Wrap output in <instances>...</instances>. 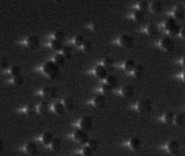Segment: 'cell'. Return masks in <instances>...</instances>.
I'll return each mask as SVG.
<instances>
[{
  "label": "cell",
  "instance_id": "5b68a950",
  "mask_svg": "<svg viewBox=\"0 0 185 156\" xmlns=\"http://www.w3.org/2000/svg\"><path fill=\"white\" fill-rule=\"evenodd\" d=\"M120 42L123 47L127 48H131L133 47L134 42L131 37L127 35H122L120 39Z\"/></svg>",
  "mask_w": 185,
  "mask_h": 156
},
{
  "label": "cell",
  "instance_id": "836d02e7",
  "mask_svg": "<svg viewBox=\"0 0 185 156\" xmlns=\"http://www.w3.org/2000/svg\"><path fill=\"white\" fill-rule=\"evenodd\" d=\"M134 18L137 21H142L145 18V13L140 10H136L134 14Z\"/></svg>",
  "mask_w": 185,
  "mask_h": 156
},
{
  "label": "cell",
  "instance_id": "e0dca14e",
  "mask_svg": "<svg viewBox=\"0 0 185 156\" xmlns=\"http://www.w3.org/2000/svg\"><path fill=\"white\" fill-rule=\"evenodd\" d=\"M151 9L156 14H159L162 12L163 7L162 3L158 1H154L151 4Z\"/></svg>",
  "mask_w": 185,
  "mask_h": 156
},
{
  "label": "cell",
  "instance_id": "4dcf8cb0",
  "mask_svg": "<svg viewBox=\"0 0 185 156\" xmlns=\"http://www.w3.org/2000/svg\"><path fill=\"white\" fill-rule=\"evenodd\" d=\"M65 58L63 55L57 54L55 56V63L59 67L63 66L64 63Z\"/></svg>",
  "mask_w": 185,
  "mask_h": 156
},
{
  "label": "cell",
  "instance_id": "277c9868",
  "mask_svg": "<svg viewBox=\"0 0 185 156\" xmlns=\"http://www.w3.org/2000/svg\"><path fill=\"white\" fill-rule=\"evenodd\" d=\"M92 121L91 118L89 116H84L83 117L80 122V127L81 129L83 131H88L92 127Z\"/></svg>",
  "mask_w": 185,
  "mask_h": 156
},
{
  "label": "cell",
  "instance_id": "681fc988",
  "mask_svg": "<svg viewBox=\"0 0 185 156\" xmlns=\"http://www.w3.org/2000/svg\"><path fill=\"white\" fill-rule=\"evenodd\" d=\"M72 156H82L81 154H74Z\"/></svg>",
  "mask_w": 185,
  "mask_h": 156
},
{
  "label": "cell",
  "instance_id": "9c48e42d",
  "mask_svg": "<svg viewBox=\"0 0 185 156\" xmlns=\"http://www.w3.org/2000/svg\"><path fill=\"white\" fill-rule=\"evenodd\" d=\"M175 18L178 20H181L185 17V7L183 5H179L176 8L174 12Z\"/></svg>",
  "mask_w": 185,
  "mask_h": 156
},
{
  "label": "cell",
  "instance_id": "d590c367",
  "mask_svg": "<svg viewBox=\"0 0 185 156\" xmlns=\"http://www.w3.org/2000/svg\"><path fill=\"white\" fill-rule=\"evenodd\" d=\"M55 39H57L58 41L61 42L62 43L65 41V35H64L63 32H61V31H58V32L55 33Z\"/></svg>",
  "mask_w": 185,
  "mask_h": 156
},
{
  "label": "cell",
  "instance_id": "7402d4cb",
  "mask_svg": "<svg viewBox=\"0 0 185 156\" xmlns=\"http://www.w3.org/2000/svg\"><path fill=\"white\" fill-rule=\"evenodd\" d=\"M51 145L52 149L54 151L57 152V151L60 150L61 148H62V141H61V139L55 138L54 139V140L52 141Z\"/></svg>",
  "mask_w": 185,
  "mask_h": 156
},
{
  "label": "cell",
  "instance_id": "d6a6232c",
  "mask_svg": "<svg viewBox=\"0 0 185 156\" xmlns=\"http://www.w3.org/2000/svg\"><path fill=\"white\" fill-rule=\"evenodd\" d=\"M113 88L112 87L108 85V84H105L102 86V93L104 95L110 96L113 93Z\"/></svg>",
  "mask_w": 185,
  "mask_h": 156
},
{
  "label": "cell",
  "instance_id": "d6986e66",
  "mask_svg": "<svg viewBox=\"0 0 185 156\" xmlns=\"http://www.w3.org/2000/svg\"><path fill=\"white\" fill-rule=\"evenodd\" d=\"M107 83L112 87L113 88H116L118 86V80L117 78L114 75H109L107 78Z\"/></svg>",
  "mask_w": 185,
  "mask_h": 156
},
{
  "label": "cell",
  "instance_id": "f1b7e54d",
  "mask_svg": "<svg viewBox=\"0 0 185 156\" xmlns=\"http://www.w3.org/2000/svg\"><path fill=\"white\" fill-rule=\"evenodd\" d=\"M38 110L39 113L42 115L46 114L48 111V103L47 102H42L39 107Z\"/></svg>",
  "mask_w": 185,
  "mask_h": 156
},
{
  "label": "cell",
  "instance_id": "7dc6e473",
  "mask_svg": "<svg viewBox=\"0 0 185 156\" xmlns=\"http://www.w3.org/2000/svg\"><path fill=\"white\" fill-rule=\"evenodd\" d=\"M0 148H1V151H2L3 149V142L1 141V143H0Z\"/></svg>",
  "mask_w": 185,
  "mask_h": 156
},
{
  "label": "cell",
  "instance_id": "c3c4849f",
  "mask_svg": "<svg viewBox=\"0 0 185 156\" xmlns=\"http://www.w3.org/2000/svg\"><path fill=\"white\" fill-rule=\"evenodd\" d=\"M183 67H184V68L185 69V55L183 57Z\"/></svg>",
  "mask_w": 185,
  "mask_h": 156
},
{
  "label": "cell",
  "instance_id": "7a4b0ae2",
  "mask_svg": "<svg viewBox=\"0 0 185 156\" xmlns=\"http://www.w3.org/2000/svg\"><path fill=\"white\" fill-rule=\"evenodd\" d=\"M153 104L152 102L149 100L145 99L139 102L137 105V108L138 111L142 113H147L151 111Z\"/></svg>",
  "mask_w": 185,
  "mask_h": 156
},
{
  "label": "cell",
  "instance_id": "ba28073f",
  "mask_svg": "<svg viewBox=\"0 0 185 156\" xmlns=\"http://www.w3.org/2000/svg\"><path fill=\"white\" fill-rule=\"evenodd\" d=\"M122 93L125 97L127 98H132L134 97L135 90L134 87L131 85H126L122 89Z\"/></svg>",
  "mask_w": 185,
  "mask_h": 156
},
{
  "label": "cell",
  "instance_id": "ac0fdd59",
  "mask_svg": "<svg viewBox=\"0 0 185 156\" xmlns=\"http://www.w3.org/2000/svg\"><path fill=\"white\" fill-rule=\"evenodd\" d=\"M28 45L29 48L34 49L38 47L39 41L38 38L34 36H31L28 39Z\"/></svg>",
  "mask_w": 185,
  "mask_h": 156
},
{
  "label": "cell",
  "instance_id": "74e56055",
  "mask_svg": "<svg viewBox=\"0 0 185 156\" xmlns=\"http://www.w3.org/2000/svg\"><path fill=\"white\" fill-rule=\"evenodd\" d=\"M93 152L94 151L88 145L86 146L83 148V156H92Z\"/></svg>",
  "mask_w": 185,
  "mask_h": 156
},
{
  "label": "cell",
  "instance_id": "ee69618b",
  "mask_svg": "<svg viewBox=\"0 0 185 156\" xmlns=\"http://www.w3.org/2000/svg\"><path fill=\"white\" fill-rule=\"evenodd\" d=\"M36 112V108L35 106L32 104H29L28 105L26 108V112L29 115H33Z\"/></svg>",
  "mask_w": 185,
  "mask_h": 156
},
{
  "label": "cell",
  "instance_id": "e575fe53",
  "mask_svg": "<svg viewBox=\"0 0 185 156\" xmlns=\"http://www.w3.org/2000/svg\"><path fill=\"white\" fill-rule=\"evenodd\" d=\"M63 51V55L66 59H70L72 57V51L70 48L67 46H64L63 48L62 49Z\"/></svg>",
  "mask_w": 185,
  "mask_h": 156
},
{
  "label": "cell",
  "instance_id": "60d3db41",
  "mask_svg": "<svg viewBox=\"0 0 185 156\" xmlns=\"http://www.w3.org/2000/svg\"><path fill=\"white\" fill-rule=\"evenodd\" d=\"M181 30L179 26L177 25L174 28L171 29L169 32L170 35H172V36H176V35H178L179 33H181Z\"/></svg>",
  "mask_w": 185,
  "mask_h": 156
},
{
  "label": "cell",
  "instance_id": "44dd1931",
  "mask_svg": "<svg viewBox=\"0 0 185 156\" xmlns=\"http://www.w3.org/2000/svg\"><path fill=\"white\" fill-rule=\"evenodd\" d=\"M177 25L176 24V20L173 17H169V18H168L165 23V26L168 31H170L171 29H172L173 28H174Z\"/></svg>",
  "mask_w": 185,
  "mask_h": 156
},
{
  "label": "cell",
  "instance_id": "30bf717a",
  "mask_svg": "<svg viewBox=\"0 0 185 156\" xmlns=\"http://www.w3.org/2000/svg\"><path fill=\"white\" fill-rule=\"evenodd\" d=\"M26 151L30 155H35L38 152V146L34 142H29L26 145Z\"/></svg>",
  "mask_w": 185,
  "mask_h": 156
},
{
  "label": "cell",
  "instance_id": "52a82bcc",
  "mask_svg": "<svg viewBox=\"0 0 185 156\" xmlns=\"http://www.w3.org/2000/svg\"><path fill=\"white\" fill-rule=\"evenodd\" d=\"M168 148L169 152L172 154H177L180 151V146L178 142L175 140L170 141L168 144Z\"/></svg>",
  "mask_w": 185,
  "mask_h": 156
},
{
  "label": "cell",
  "instance_id": "4fadbf2b",
  "mask_svg": "<svg viewBox=\"0 0 185 156\" xmlns=\"http://www.w3.org/2000/svg\"><path fill=\"white\" fill-rule=\"evenodd\" d=\"M106 102L105 96L104 95H99L94 99V104L98 108H102L105 105Z\"/></svg>",
  "mask_w": 185,
  "mask_h": 156
},
{
  "label": "cell",
  "instance_id": "7bdbcfd3",
  "mask_svg": "<svg viewBox=\"0 0 185 156\" xmlns=\"http://www.w3.org/2000/svg\"><path fill=\"white\" fill-rule=\"evenodd\" d=\"M14 83L17 86L21 85L23 82V78L21 74H19L16 77H14Z\"/></svg>",
  "mask_w": 185,
  "mask_h": 156
},
{
  "label": "cell",
  "instance_id": "d4e9b609",
  "mask_svg": "<svg viewBox=\"0 0 185 156\" xmlns=\"http://www.w3.org/2000/svg\"><path fill=\"white\" fill-rule=\"evenodd\" d=\"M136 64L134 61L132 59H129L126 61L125 63V68L128 72H131L132 71H134L136 67Z\"/></svg>",
  "mask_w": 185,
  "mask_h": 156
},
{
  "label": "cell",
  "instance_id": "ffe728a7",
  "mask_svg": "<svg viewBox=\"0 0 185 156\" xmlns=\"http://www.w3.org/2000/svg\"><path fill=\"white\" fill-rule=\"evenodd\" d=\"M175 116L176 115H174V113L172 112H167L164 117V120L165 123L168 124H172L175 120Z\"/></svg>",
  "mask_w": 185,
  "mask_h": 156
},
{
  "label": "cell",
  "instance_id": "bcb514c9",
  "mask_svg": "<svg viewBox=\"0 0 185 156\" xmlns=\"http://www.w3.org/2000/svg\"><path fill=\"white\" fill-rule=\"evenodd\" d=\"M181 34L182 37L185 39V27L181 30Z\"/></svg>",
  "mask_w": 185,
  "mask_h": 156
},
{
  "label": "cell",
  "instance_id": "83f0119b",
  "mask_svg": "<svg viewBox=\"0 0 185 156\" xmlns=\"http://www.w3.org/2000/svg\"><path fill=\"white\" fill-rule=\"evenodd\" d=\"M51 46L55 50L57 51H59L63 48V46L62 43L61 42L58 41L57 39H53L51 41Z\"/></svg>",
  "mask_w": 185,
  "mask_h": 156
},
{
  "label": "cell",
  "instance_id": "9a60e30c",
  "mask_svg": "<svg viewBox=\"0 0 185 156\" xmlns=\"http://www.w3.org/2000/svg\"><path fill=\"white\" fill-rule=\"evenodd\" d=\"M104 65L105 69L108 72L112 73L115 70L114 62L111 58H107L104 62Z\"/></svg>",
  "mask_w": 185,
  "mask_h": 156
},
{
  "label": "cell",
  "instance_id": "f35d334b",
  "mask_svg": "<svg viewBox=\"0 0 185 156\" xmlns=\"http://www.w3.org/2000/svg\"><path fill=\"white\" fill-rule=\"evenodd\" d=\"M88 145L93 150V151H95V150H96L98 149V141L95 140V139H93V138H92V139H90L89 141V142H88Z\"/></svg>",
  "mask_w": 185,
  "mask_h": 156
},
{
  "label": "cell",
  "instance_id": "8d00e7d4",
  "mask_svg": "<svg viewBox=\"0 0 185 156\" xmlns=\"http://www.w3.org/2000/svg\"><path fill=\"white\" fill-rule=\"evenodd\" d=\"M21 68L18 65H14L11 68V74L14 77H16L20 74Z\"/></svg>",
  "mask_w": 185,
  "mask_h": 156
},
{
  "label": "cell",
  "instance_id": "5bb4252c",
  "mask_svg": "<svg viewBox=\"0 0 185 156\" xmlns=\"http://www.w3.org/2000/svg\"><path fill=\"white\" fill-rule=\"evenodd\" d=\"M42 139L43 144H45V145H48L50 144H51L54 138L53 136V134L50 132H46L42 136Z\"/></svg>",
  "mask_w": 185,
  "mask_h": 156
},
{
  "label": "cell",
  "instance_id": "4316f807",
  "mask_svg": "<svg viewBox=\"0 0 185 156\" xmlns=\"http://www.w3.org/2000/svg\"><path fill=\"white\" fill-rule=\"evenodd\" d=\"M87 134V133L86 132V131H83V129H78L75 132L74 134H73V137L76 140L78 141L79 142V141L81 139H82L83 137L86 135Z\"/></svg>",
  "mask_w": 185,
  "mask_h": 156
},
{
  "label": "cell",
  "instance_id": "6da1fadb",
  "mask_svg": "<svg viewBox=\"0 0 185 156\" xmlns=\"http://www.w3.org/2000/svg\"><path fill=\"white\" fill-rule=\"evenodd\" d=\"M43 68L45 73L48 74V76L52 79L56 78L59 73V67L52 61L46 63Z\"/></svg>",
  "mask_w": 185,
  "mask_h": 156
},
{
  "label": "cell",
  "instance_id": "2e32d148",
  "mask_svg": "<svg viewBox=\"0 0 185 156\" xmlns=\"http://www.w3.org/2000/svg\"><path fill=\"white\" fill-rule=\"evenodd\" d=\"M147 30H148V34L153 37L157 36L159 34L158 28L157 27V26L156 24H154V23H152L148 26V27L147 28Z\"/></svg>",
  "mask_w": 185,
  "mask_h": 156
},
{
  "label": "cell",
  "instance_id": "8992f818",
  "mask_svg": "<svg viewBox=\"0 0 185 156\" xmlns=\"http://www.w3.org/2000/svg\"><path fill=\"white\" fill-rule=\"evenodd\" d=\"M161 46L166 51H172L174 48V42L170 37H165L161 42Z\"/></svg>",
  "mask_w": 185,
  "mask_h": 156
},
{
  "label": "cell",
  "instance_id": "f907efd6",
  "mask_svg": "<svg viewBox=\"0 0 185 156\" xmlns=\"http://www.w3.org/2000/svg\"><path fill=\"white\" fill-rule=\"evenodd\" d=\"M183 78H184V79L185 80V70H184V73H183Z\"/></svg>",
  "mask_w": 185,
  "mask_h": 156
},
{
  "label": "cell",
  "instance_id": "603a6c76",
  "mask_svg": "<svg viewBox=\"0 0 185 156\" xmlns=\"http://www.w3.org/2000/svg\"><path fill=\"white\" fill-rule=\"evenodd\" d=\"M65 108H66L64 107V104H63L60 102H58L57 103H55L54 106L55 112L59 115L63 114L65 111Z\"/></svg>",
  "mask_w": 185,
  "mask_h": 156
},
{
  "label": "cell",
  "instance_id": "7c38bea8",
  "mask_svg": "<svg viewBox=\"0 0 185 156\" xmlns=\"http://www.w3.org/2000/svg\"><path fill=\"white\" fill-rule=\"evenodd\" d=\"M95 73H96V75L100 79H105L108 77H107L108 71L103 66H101V65L98 66L95 68Z\"/></svg>",
  "mask_w": 185,
  "mask_h": 156
},
{
  "label": "cell",
  "instance_id": "8fae6325",
  "mask_svg": "<svg viewBox=\"0 0 185 156\" xmlns=\"http://www.w3.org/2000/svg\"><path fill=\"white\" fill-rule=\"evenodd\" d=\"M131 148L135 151H138L141 147V141L139 138L137 137L132 138L129 142Z\"/></svg>",
  "mask_w": 185,
  "mask_h": 156
},
{
  "label": "cell",
  "instance_id": "ab89813d",
  "mask_svg": "<svg viewBox=\"0 0 185 156\" xmlns=\"http://www.w3.org/2000/svg\"><path fill=\"white\" fill-rule=\"evenodd\" d=\"M83 48L84 50L86 52H89L91 50L92 48V42L89 41H86L84 42L83 44Z\"/></svg>",
  "mask_w": 185,
  "mask_h": 156
},
{
  "label": "cell",
  "instance_id": "f6af8a7d",
  "mask_svg": "<svg viewBox=\"0 0 185 156\" xmlns=\"http://www.w3.org/2000/svg\"><path fill=\"white\" fill-rule=\"evenodd\" d=\"M1 67L3 68H7L9 66V62L7 60V59L5 58H3L2 59L1 62Z\"/></svg>",
  "mask_w": 185,
  "mask_h": 156
},
{
  "label": "cell",
  "instance_id": "f546056e",
  "mask_svg": "<svg viewBox=\"0 0 185 156\" xmlns=\"http://www.w3.org/2000/svg\"><path fill=\"white\" fill-rule=\"evenodd\" d=\"M150 8L149 3L146 1H142L139 3V9L144 13H147Z\"/></svg>",
  "mask_w": 185,
  "mask_h": 156
},
{
  "label": "cell",
  "instance_id": "1f68e13d",
  "mask_svg": "<svg viewBox=\"0 0 185 156\" xmlns=\"http://www.w3.org/2000/svg\"><path fill=\"white\" fill-rule=\"evenodd\" d=\"M64 105L65 108L68 110L73 109L74 107V103L72 99L71 98H66L64 99Z\"/></svg>",
  "mask_w": 185,
  "mask_h": 156
},
{
  "label": "cell",
  "instance_id": "484cf974",
  "mask_svg": "<svg viewBox=\"0 0 185 156\" xmlns=\"http://www.w3.org/2000/svg\"><path fill=\"white\" fill-rule=\"evenodd\" d=\"M185 120V116L182 113H179L175 116V123L176 124L181 126L184 124Z\"/></svg>",
  "mask_w": 185,
  "mask_h": 156
},
{
  "label": "cell",
  "instance_id": "3957f363",
  "mask_svg": "<svg viewBox=\"0 0 185 156\" xmlns=\"http://www.w3.org/2000/svg\"><path fill=\"white\" fill-rule=\"evenodd\" d=\"M42 94L46 99H52L57 96V89L55 87H45L43 89Z\"/></svg>",
  "mask_w": 185,
  "mask_h": 156
},
{
  "label": "cell",
  "instance_id": "cb8c5ba5",
  "mask_svg": "<svg viewBox=\"0 0 185 156\" xmlns=\"http://www.w3.org/2000/svg\"><path fill=\"white\" fill-rule=\"evenodd\" d=\"M134 71V75L136 78H141L143 75L144 73V67L140 64H137L135 67Z\"/></svg>",
  "mask_w": 185,
  "mask_h": 156
},
{
  "label": "cell",
  "instance_id": "b9f144b4",
  "mask_svg": "<svg viewBox=\"0 0 185 156\" xmlns=\"http://www.w3.org/2000/svg\"><path fill=\"white\" fill-rule=\"evenodd\" d=\"M84 42V37L83 35H78L75 41V45H77V46H80L82 45H83Z\"/></svg>",
  "mask_w": 185,
  "mask_h": 156
}]
</instances>
